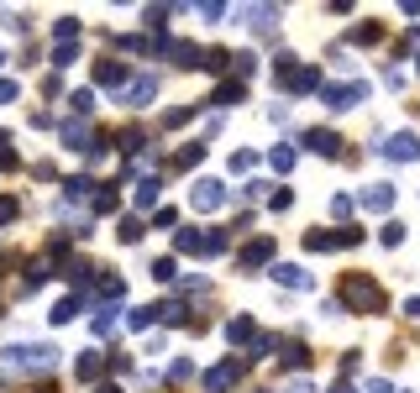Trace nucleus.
<instances>
[{
  "mask_svg": "<svg viewBox=\"0 0 420 393\" xmlns=\"http://www.w3.org/2000/svg\"><path fill=\"white\" fill-rule=\"evenodd\" d=\"M384 288L373 283V278H358L352 273L347 283H342V310H368V315H384Z\"/></svg>",
  "mask_w": 420,
  "mask_h": 393,
  "instance_id": "obj_1",
  "label": "nucleus"
},
{
  "mask_svg": "<svg viewBox=\"0 0 420 393\" xmlns=\"http://www.w3.org/2000/svg\"><path fill=\"white\" fill-rule=\"evenodd\" d=\"M321 100L331 110H352V105H362L368 100V79H352V84H326L321 89Z\"/></svg>",
  "mask_w": 420,
  "mask_h": 393,
  "instance_id": "obj_2",
  "label": "nucleus"
},
{
  "mask_svg": "<svg viewBox=\"0 0 420 393\" xmlns=\"http://www.w3.org/2000/svg\"><path fill=\"white\" fill-rule=\"evenodd\" d=\"M378 152H384L389 163H415V157H420V137H415V131H394Z\"/></svg>",
  "mask_w": 420,
  "mask_h": 393,
  "instance_id": "obj_3",
  "label": "nucleus"
},
{
  "mask_svg": "<svg viewBox=\"0 0 420 393\" xmlns=\"http://www.w3.org/2000/svg\"><path fill=\"white\" fill-rule=\"evenodd\" d=\"M190 204H194V210H205V215H210V210H221V204H226V189H221L216 179H200V184L190 189Z\"/></svg>",
  "mask_w": 420,
  "mask_h": 393,
  "instance_id": "obj_4",
  "label": "nucleus"
},
{
  "mask_svg": "<svg viewBox=\"0 0 420 393\" xmlns=\"http://www.w3.org/2000/svg\"><path fill=\"white\" fill-rule=\"evenodd\" d=\"M305 152H315V157H342V137L336 131H305Z\"/></svg>",
  "mask_w": 420,
  "mask_h": 393,
  "instance_id": "obj_5",
  "label": "nucleus"
},
{
  "mask_svg": "<svg viewBox=\"0 0 420 393\" xmlns=\"http://www.w3.org/2000/svg\"><path fill=\"white\" fill-rule=\"evenodd\" d=\"M274 283H284V288H300V294H305V288H315V278L305 273L300 262H274Z\"/></svg>",
  "mask_w": 420,
  "mask_h": 393,
  "instance_id": "obj_6",
  "label": "nucleus"
},
{
  "mask_svg": "<svg viewBox=\"0 0 420 393\" xmlns=\"http://www.w3.org/2000/svg\"><path fill=\"white\" fill-rule=\"evenodd\" d=\"M237 378H242V362L231 357V362H221V367H210V372H205V388H210V393H226Z\"/></svg>",
  "mask_w": 420,
  "mask_h": 393,
  "instance_id": "obj_7",
  "label": "nucleus"
},
{
  "mask_svg": "<svg viewBox=\"0 0 420 393\" xmlns=\"http://www.w3.org/2000/svg\"><path fill=\"white\" fill-rule=\"evenodd\" d=\"M362 210L368 215H389L394 210V184H373V189L362 194Z\"/></svg>",
  "mask_w": 420,
  "mask_h": 393,
  "instance_id": "obj_8",
  "label": "nucleus"
},
{
  "mask_svg": "<svg viewBox=\"0 0 420 393\" xmlns=\"http://www.w3.org/2000/svg\"><path fill=\"white\" fill-rule=\"evenodd\" d=\"M226 341H231V346H252V341H258L252 315H231V320H226Z\"/></svg>",
  "mask_w": 420,
  "mask_h": 393,
  "instance_id": "obj_9",
  "label": "nucleus"
},
{
  "mask_svg": "<svg viewBox=\"0 0 420 393\" xmlns=\"http://www.w3.org/2000/svg\"><path fill=\"white\" fill-rule=\"evenodd\" d=\"M268 257H274V236H258V241H252V247H247V252H242V257H237V262H242V268H263V262H268Z\"/></svg>",
  "mask_w": 420,
  "mask_h": 393,
  "instance_id": "obj_10",
  "label": "nucleus"
},
{
  "mask_svg": "<svg viewBox=\"0 0 420 393\" xmlns=\"http://www.w3.org/2000/svg\"><path fill=\"white\" fill-rule=\"evenodd\" d=\"M242 16H247V26H252V32H268V26L278 21V6H247Z\"/></svg>",
  "mask_w": 420,
  "mask_h": 393,
  "instance_id": "obj_11",
  "label": "nucleus"
},
{
  "mask_svg": "<svg viewBox=\"0 0 420 393\" xmlns=\"http://www.w3.org/2000/svg\"><path fill=\"white\" fill-rule=\"evenodd\" d=\"M284 84L294 89V95H310V89H321V73H315V69H294Z\"/></svg>",
  "mask_w": 420,
  "mask_h": 393,
  "instance_id": "obj_12",
  "label": "nucleus"
},
{
  "mask_svg": "<svg viewBox=\"0 0 420 393\" xmlns=\"http://www.w3.org/2000/svg\"><path fill=\"white\" fill-rule=\"evenodd\" d=\"M200 69H205V73H226V69H231V53H226V48H205V53H200Z\"/></svg>",
  "mask_w": 420,
  "mask_h": 393,
  "instance_id": "obj_13",
  "label": "nucleus"
},
{
  "mask_svg": "<svg viewBox=\"0 0 420 393\" xmlns=\"http://www.w3.org/2000/svg\"><path fill=\"white\" fill-rule=\"evenodd\" d=\"M242 95H247V89H242V79H226V84L216 89V95H210V105H237Z\"/></svg>",
  "mask_w": 420,
  "mask_h": 393,
  "instance_id": "obj_14",
  "label": "nucleus"
},
{
  "mask_svg": "<svg viewBox=\"0 0 420 393\" xmlns=\"http://www.w3.org/2000/svg\"><path fill=\"white\" fill-rule=\"evenodd\" d=\"M95 79H100V84H110V89H116V84L126 79V69H121L116 58H106V63H95Z\"/></svg>",
  "mask_w": 420,
  "mask_h": 393,
  "instance_id": "obj_15",
  "label": "nucleus"
},
{
  "mask_svg": "<svg viewBox=\"0 0 420 393\" xmlns=\"http://www.w3.org/2000/svg\"><path fill=\"white\" fill-rule=\"evenodd\" d=\"M278 362H284V367H305V362H310V351H305L300 341H289V346H278Z\"/></svg>",
  "mask_w": 420,
  "mask_h": 393,
  "instance_id": "obj_16",
  "label": "nucleus"
},
{
  "mask_svg": "<svg viewBox=\"0 0 420 393\" xmlns=\"http://www.w3.org/2000/svg\"><path fill=\"white\" fill-rule=\"evenodd\" d=\"M153 95H158V79H137L132 89H126V100H132V105H147Z\"/></svg>",
  "mask_w": 420,
  "mask_h": 393,
  "instance_id": "obj_17",
  "label": "nucleus"
},
{
  "mask_svg": "<svg viewBox=\"0 0 420 393\" xmlns=\"http://www.w3.org/2000/svg\"><path fill=\"white\" fill-rule=\"evenodd\" d=\"M200 252H205V257H221V252H226V231H205V236H200Z\"/></svg>",
  "mask_w": 420,
  "mask_h": 393,
  "instance_id": "obj_18",
  "label": "nucleus"
},
{
  "mask_svg": "<svg viewBox=\"0 0 420 393\" xmlns=\"http://www.w3.org/2000/svg\"><path fill=\"white\" fill-rule=\"evenodd\" d=\"M158 320H163V325H184L190 315H184V304H179V299H168L163 310H158Z\"/></svg>",
  "mask_w": 420,
  "mask_h": 393,
  "instance_id": "obj_19",
  "label": "nucleus"
},
{
  "mask_svg": "<svg viewBox=\"0 0 420 393\" xmlns=\"http://www.w3.org/2000/svg\"><path fill=\"white\" fill-rule=\"evenodd\" d=\"M268 163H274V173H289V168H294V147H274Z\"/></svg>",
  "mask_w": 420,
  "mask_h": 393,
  "instance_id": "obj_20",
  "label": "nucleus"
},
{
  "mask_svg": "<svg viewBox=\"0 0 420 393\" xmlns=\"http://www.w3.org/2000/svg\"><path fill=\"white\" fill-rule=\"evenodd\" d=\"M158 204V179H147L142 189H137V210H153Z\"/></svg>",
  "mask_w": 420,
  "mask_h": 393,
  "instance_id": "obj_21",
  "label": "nucleus"
},
{
  "mask_svg": "<svg viewBox=\"0 0 420 393\" xmlns=\"http://www.w3.org/2000/svg\"><path fill=\"white\" fill-rule=\"evenodd\" d=\"M352 42H362V48H373V42H384V26H358V32H352Z\"/></svg>",
  "mask_w": 420,
  "mask_h": 393,
  "instance_id": "obj_22",
  "label": "nucleus"
},
{
  "mask_svg": "<svg viewBox=\"0 0 420 393\" xmlns=\"http://www.w3.org/2000/svg\"><path fill=\"white\" fill-rule=\"evenodd\" d=\"M74 315H79V299H63L58 310H53V325H69V320H74Z\"/></svg>",
  "mask_w": 420,
  "mask_h": 393,
  "instance_id": "obj_23",
  "label": "nucleus"
},
{
  "mask_svg": "<svg viewBox=\"0 0 420 393\" xmlns=\"http://www.w3.org/2000/svg\"><path fill=\"white\" fill-rule=\"evenodd\" d=\"M79 378H100V351H84L79 357Z\"/></svg>",
  "mask_w": 420,
  "mask_h": 393,
  "instance_id": "obj_24",
  "label": "nucleus"
},
{
  "mask_svg": "<svg viewBox=\"0 0 420 393\" xmlns=\"http://www.w3.org/2000/svg\"><path fill=\"white\" fill-rule=\"evenodd\" d=\"M252 168H258L252 152H231V173H252Z\"/></svg>",
  "mask_w": 420,
  "mask_h": 393,
  "instance_id": "obj_25",
  "label": "nucleus"
},
{
  "mask_svg": "<svg viewBox=\"0 0 420 393\" xmlns=\"http://www.w3.org/2000/svg\"><path fill=\"white\" fill-rule=\"evenodd\" d=\"M153 278H158V283H168V278H174V257H158L153 262Z\"/></svg>",
  "mask_w": 420,
  "mask_h": 393,
  "instance_id": "obj_26",
  "label": "nucleus"
},
{
  "mask_svg": "<svg viewBox=\"0 0 420 393\" xmlns=\"http://www.w3.org/2000/svg\"><path fill=\"white\" fill-rule=\"evenodd\" d=\"M231 69H237V73H242V79H247V73H252V69H258V58H252V53H237V58H231Z\"/></svg>",
  "mask_w": 420,
  "mask_h": 393,
  "instance_id": "obj_27",
  "label": "nucleus"
},
{
  "mask_svg": "<svg viewBox=\"0 0 420 393\" xmlns=\"http://www.w3.org/2000/svg\"><path fill=\"white\" fill-rule=\"evenodd\" d=\"M179 252H200V231H179V241H174Z\"/></svg>",
  "mask_w": 420,
  "mask_h": 393,
  "instance_id": "obj_28",
  "label": "nucleus"
},
{
  "mask_svg": "<svg viewBox=\"0 0 420 393\" xmlns=\"http://www.w3.org/2000/svg\"><path fill=\"white\" fill-rule=\"evenodd\" d=\"M399 241H405V226H399V220H389V226H384V247H399Z\"/></svg>",
  "mask_w": 420,
  "mask_h": 393,
  "instance_id": "obj_29",
  "label": "nucleus"
},
{
  "mask_svg": "<svg viewBox=\"0 0 420 393\" xmlns=\"http://www.w3.org/2000/svg\"><path fill=\"white\" fill-rule=\"evenodd\" d=\"M158 320V310H132V331H147Z\"/></svg>",
  "mask_w": 420,
  "mask_h": 393,
  "instance_id": "obj_30",
  "label": "nucleus"
},
{
  "mask_svg": "<svg viewBox=\"0 0 420 393\" xmlns=\"http://www.w3.org/2000/svg\"><path fill=\"white\" fill-rule=\"evenodd\" d=\"M121 241H126V247H132V241H142V220H126V226H121Z\"/></svg>",
  "mask_w": 420,
  "mask_h": 393,
  "instance_id": "obj_31",
  "label": "nucleus"
},
{
  "mask_svg": "<svg viewBox=\"0 0 420 393\" xmlns=\"http://www.w3.org/2000/svg\"><path fill=\"white\" fill-rule=\"evenodd\" d=\"M74 110H79V116H90V110H95V95H90V89H79V95H74Z\"/></svg>",
  "mask_w": 420,
  "mask_h": 393,
  "instance_id": "obj_32",
  "label": "nucleus"
},
{
  "mask_svg": "<svg viewBox=\"0 0 420 393\" xmlns=\"http://www.w3.org/2000/svg\"><path fill=\"white\" fill-rule=\"evenodd\" d=\"M190 378H194V362L179 357V362H174V383H190Z\"/></svg>",
  "mask_w": 420,
  "mask_h": 393,
  "instance_id": "obj_33",
  "label": "nucleus"
},
{
  "mask_svg": "<svg viewBox=\"0 0 420 393\" xmlns=\"http://www.w3.org/2000/svg\"><path fill=\"white\" fill-rule=\"evenodd\" d=\"M331 215H352V194H336V200H331Z\"/></svg>",
  "mask_w": 420,
  "mask_h": 393,
  "instance_id": "obj_34",
  "label": "nucleus"
},
{
  "mask_svg": "<svg viewBox=\"0 0 420 393\" xmlns=\"http://www.w3.org/2000/svg\"><path fill=\"white\" fill-rule=\"evenodd\" d=\"M368 393H389V383L384 378H368Z\"/></svg>",
  "mask_w": 420,
  "mask_h": 393,
  "instance_id": "obj_35",
  "label": "nucleus"
},
{
  "mask_svg": "<svg viewBox=\"0 0 420 393\" xmlns=\"http://www.w3.org/2000/svg\"><path fill=\"white\" fill-rule=\"evenodd\" d=\"M0 100H16V84H6V79H0Z\"/></svg>",
  "mask_w": 420,
  "mask_h": 393,
  "instance_id": "obj_36",
  "label": "nucleus"
},
{
  "mask_svg": "<svg viewBox=\"0 0 420 393\" xmlns=\"http://www.w3.org/2000/svg\"><path fill=\"white\" fill-rule=\"evenodd\" d=\"M11 215H16V204H11V200H0V220H11Z\"/></svg>",
  "mask_w": 420,
  "mask_h": 393,
  "instance_id": "obj_37",
  "label": "nucleus"
},
{
  "mask_svg": "<svg viewBox=\"0 0 420 393\" xmlns=\"http://www.w3.org/2000/svg\"><path fill=\"white\" fill-rule=\"evenodd\" d=\"M405 315H410V320H420V299H410V304H405Z\"/></svg>",
  "mask_w": 420,
  "mask_h": 393,
  "instance_id": "obj_38",
  "label": "nucleus"
},
{
  "mask_svg": "<svg viewBox=\"0 0 420 393\" xmlns=\"http://www.w3.org/2000/svg\"><path fill=\"white\" fill-rule=\"evenodd\" d=\"M289 393H310V388H305V383H289Z\"/></svg>",
  "mask_w": 420,
  "mask_h": 393,
  "instance_id": "obj_39",
  "label": "nucleus"
},
{
  "mask_svg": "<svg viewBox=\"0 0 420 393\" xmlns=\"http://www.w3.org/2000/svg\"><path fill=\"white\" fill-rule=\"evenodd\" d=\"M331 393H347V383H336V388H331Z\"/></svg>",
  "mask_w": 420,
  "mask_h": 393,
  "instance_id": "obj_40",
  "label": "nucleus"
},
{
  "mask_svg": "<svg viewBox=\"0 0 420 393\" xmlns=\"http://www.w3.org/2000/svg\"><path fill=\"white\" fill-rule=\"evenodd\" d=\"M415 73H420V58H415Z\"/></svg>",
  "mask_w": 420,
  "mask_h": 393,
  "instance_id": "obj_41",
  "label": "nucleus"
}]
</instances>
